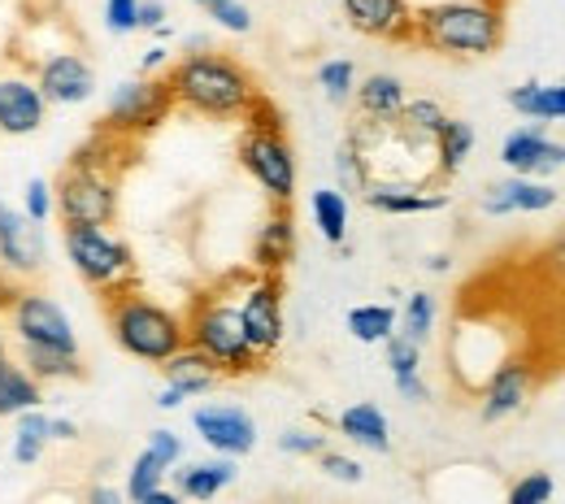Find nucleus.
<instances>
[{
	"mask_svg": "<svg viewBox=\"0 0 565 504\" xmlns=\"http://www.w3.org/2000/svg\"><path fill=\"white\" fill-rule=\"evenodd\" d=\"M235 474H239V465H235V457H222V452H213L205 461H179V470H174V492L183 496V501H213V496H222L231 483H235Z\"/></svg>",
	"mask_w": 565,
	"mask_h": 504,
	"instance_id": "nucleus-22",
	"label": "nucleus"
},
{
	"mask_svg": "<svg viewBox=\"0 0 565 504\" xmlns=\"http://www.w3.org/2000/svg\"><path fill=\"white\" fill-rule=\"evenodd\" d=\"M396 331V309L392 304H356L349 309V335L356 344H383Z\"/></svg>",
	"mask_w": 565,
	"mask_h": 504,
	"instance_id": "nucleus-33",
	"label": "nucleus"
},
{
	"mask_svg": "<svg viewBox=\"0 0 565 504\" xmlns=\"http://www.w3.org/2000/svg\"><path fill=\"white\" fill-rule=\"evenodd\" d=\"M4 210H9V205H4V201H0V217H4Z\"/></svg>",
	"mask_w": 565,
	"mask_h": 504,
	"instance_id": "nucleus-57",
	"label": "nucleus"
},
{
	"mask_svg": "<svg viewBox=\"0 0 565 504\" xmlns=\"http://www.w3.org/2000/svg\"><path fill=\"white\" fill-rule=\"evenodd\" d=\"M344 18L356 35L387 40V44H414V4L409 0H340Z\"/></svg>",
	"mask_w": 565,
	"mask_h": 504,
	"instance_id": "nucleus-18",
	"label": "nucleus"
},
{
	"mask_svg": "<svg viewBox=\"0 0 565 504\" xmlns=\"http://www.w3.org/2000/svg\"><path fill=\"white\" fill-rule=\"evenodd\" d=\"M166 474H170V465H166V461H157V457L143 448L140 457L131 461V470H127V487H122V496L143 504L157 487H161V483H166Z\"/></svg>",
	"mask_w": 565,
	"mask_h": 504,
	"instance_id": "nucleus-35",
	"label": "nucleus"
},
{
	"mask_svg": "<svg viewBox=\"0 0 565 504\" xmlns=\"http://www.w3.org/2000/svg\"><path fill=\"white\" fill-rule=\"evenodd\" d=\"M22 210L35 222H49L53 217V183L49 179H31L26 192H22Z\"/></svg>",
	"mask_w": 565,
	"mask_h": 504,
	"instance_id": "nucleus-42",
	"label": "nucleus"
},
{
	"mask_svg": "<svg viewBox=\"0 0 565 504\" xmlns=\"http://www.w3.org/2000/svg\"><path fill=\"white\" fill-rule=\"evenodd\" d=\"M22 365H26L40 383H71V378H83L78 353H57V348H40V344H22Z\"/></svg>",
	"mask_w": 565,
	"mask_h": 504,
	"instance_id": "nucleus-30",
	"label": "nucleus"
},
{
	"mask_svg": "<svg viewBox=\"0 0 565 504\" xmlns=\"http://www.w3.org/2000/svg\"><path fill=\"white\" fill-rule=\"evenodd\" d=\"M87 501L92 504H118L122 501V492H114V487H92V492H87Z\"/></svg>",
	"mask_w": 565,
	"mask_h": 504,
	"instance_id": "nucleus-50",
	"label": "nucleus"
},
{
	"mask_svg": "<svg viewBox=\"0 0 565 504\" xmlns=\"http://www.w3.org/2000/svg\"><path fill=\"white\" fill-rule=\"evenodd\" d=\"M414 44L439 57H492L504 44V9L492 0H435L414 9Z\"/></svg>",
	"mask_w": 565,
	"mask_h": 504,
	"instance_id": "nucleus-2",
	"label": "nucleus"
},
{
	"mask_svg": "<svg viewBox=\"0 0 565 504\" xmlns=\"http://www.w3.org/2000/svg\"><path fill=\"white\" fill-rule=\"evenodd\" d=\"M44 270V222L26 210H4L0 217V275L26 283Z\"/></svg>",
	"mask_w": 565,
	"mask_h": 504,
	"instance_id": "nucleus-13",
	"label": "nucleus"
},
{
	"mask_svg": "<svg viewBox=\"0 0 565 504\" xmlns=\"http://www.w3.org/2000/svg\"><path fill=\"white\" fill-rule=\"evenodd\" d=\"M148 452L174 470V465L183 461V439H179L174 431H166V427H157V431L148 435Z\"/></svg>",
	"mask_w": 565,
	"mask_h": 504,
	"instance_id": "nucleus-44",
	"label": "nucleus"
},
{
	"mask_svg": "<svg viewBox=\"0 0 565 504\" xmlns=\"http://www.w3.org/2000/svg\"><path fill=\"white\" fill-rule=\"evenodd\" d=\"M35 83H40L44 100L57 105V109L87 105V100L96 96V71H92V62H87L83 53H74V49L44 57V62L35 66Z\"/></svg>",
	"mask_w": 565,
	"mask_h": 504,
	"instance_id": "nucleus-15",
	"label": "nucleus"
},
{
	"mask_svg": "<svg viewBox=\"0 0 565 504\" xmlns=\"http://www.w3.org/2000/svg\"><path fill=\"white\" fill-rule=\"evenodd\" d=\"M318 470L331 479V483H344V487H356L361 479H365V465L356 461V457H349V452H335V448H322L318 457Z\"/></svg>",
	"mask_w": 565,
	"mask_h": 504,
	"instance_id": "nucleus-39",
	"label": "nucleus"
},
{
	"mask_svg": "<svg viewBox=\"0 0 565 504\" xmlns=\"http://www.w3.org/2000/svg\"><path fill=\"white\" fill-rule=\"evenodd\" d=\"M383 353H387L392 378H401V374H418V369H423V344H414V340L401 335V331H392V335L383 340Z\"/></svg>",
	"mask_w": 565,
	"mask_h": 504,
	"instance_id": "nucleus-37",
	"label": "nucleus"
},
{
	"mask_svg": "<svg viewBox=\"0 0 565 504\" xmlns=\"http://www.w3.org/2000/svg\"><path fill=\"white\" fill-rule=\"evenodd\" d=\"M426 270H430V275H448V270H452V257H448V253H435V257H426Z\"/></svg>",
	"mask_w": 565,
	"mask_h": 504,
	"instance_id": "nucleus-52",
	"label": "nucleus"
},
{
	"mask_svg": "<svg viewBox=\"0 0 565 504\" xmlns=\"http://www.w3.org/2000/svg\"><path fill=\"white\" fill-rule=\"evenodd\" d=\"M136 13H140V0H105V26L114 35H131L136 31Z\"/></svg>",
	"mask_w": 565,
	"mask_h": 504,
	"instance_id": "nucleus-43",
	"label": "nucleus"
},
{
	"mask_svg": "<svg viewBox=\"0 0 565 504\" xmlns=\"http://www.w3.org/2000/svg\"><path fill=\"white\" fill-rule=\"evenodd\" d=\"M531 392H535V365L526 357H504L479 383V418L492 427V422H504V418L522 414Z\"/></svg>",
	"mask_w": 565,
	"mask_h": 504,
	"instance_id": "nucleus-12",
	"label": "nucleus"
},
{
	"mask_svg": "<svg viewBox=\"0 0 565 504\" xmlns=\"http://www.w3.org/2000/svg\"><path fill=\"white\" fill-rule=\"evenodd\" d=\"M9 331L18 335V344L78 353V335H74L71 313L49 291H13V300H9Z\"/></svg>",
	"mask_w": 565,
	"mask_h": 504,
	"instance_id": "nucleus-10",
	"label": "nucleus"
},
{
	"mask_svg": "<svg viewBox=\"0 0 565 504\" xmlns=\"http://www.w3.org/2000/svg\"><path fill=\"white\" fill-rule=\"evenodd\" d=\"M318 87H322V96H327L331 105H349L356 92V66L349 57L322 62V66H318Z\"/></svg>",
	"mask_w": 565,
	"mask_h": 504,
	"instance_id": "nucleus-36",
	"label": "nucleus"
},
{
	"mask_svg": "<svg viewBox=\"0 0 565 504\" xmlns=\"http://www.w3.org/2000/svg\"><path fill=\"white\" fill-rule=\"evenodd\" d=\"M392 383H396L401 400H409V405H426V400H430V387H426L423 369H418V374H401V378H392Z\"/></svg>",
	"mask_w": 565,
	"mask_h": 504,
	"instance_id": "nucleus-45",
	"label": "nucleus"
},
{
	"mask_svg": "<svg viewBox=\"0 0 565 504\" xmlns=\"http://www.w3.org/2000/svg\"><path fill=\"white\" fill-rule=\"evenodd\" d=\"M444 122H448V109L439 100H430V96H409L405 109H401V118H396V127L405 136L423 140V144H435V136L444 131Z\"/></svg>",
	"mask_w": 565,
	"mask_h": 504,
	"instance_id": "nucleus-31",
	"label": "nucleus"
},
{
	"mask_svg": "<svg viewBox=\"0 0 565 504\" xmlns=\"http://www.w3.org/2000/svg\"><path fill=\"white\" fill-rule=\"evenodd\" d=\"M166 66H170V49H161V44H152L140 62L143 74H157V71H166Z\"/></svg>",
	"mask_w": 565,
	"mask_h": 504,
	"instance_id": "nucleus-47",
	"label": "nucleus"
},
{
	"mask_svg": "<svg viewBox=\"0 0 565 504\" xmlns=\"http://www.w3.org/2000/svg\"><path fill=\"white\" fill-rule=\"evenodd\" d=\"M161 374H166V383H174L188 400H196V396H210L213 387L222 383V369L213 365L201 348H192V344H183L174 357L161 361Z\"/></svg>",
	"mask_w": 565,
	"mask_h": 504,
	"instance_id": "nucleus-23",
	"label": "nucleus"
},
{
	"mask_svg": "<svg viewBox=\"0 0 565 504\" xmlns=\"http://www.w3.org/2000/svg\"><path fill=\"white\" fill-rule=\"evenodd\" d=\"M62 248H66V261L74 266V275L100 300H114V296L131 291L140 279L136 248L122 235H114L109 226H92V222L62 226Z\"/></svg>",
	"mask_w": 565,
	"mask_h": 504,
	"instance_id": "nucleus-6",
	"label": "nucleus"
},
{
	"mask_svg": "<svg viewBox=\"0 0 565 504\" xmlns=\"http://www.w3.org/2000/svg\"><path fill=\"white\" fill-rule=\"evenodd\" d=\"M53 214L62 226H74V222L109 226L118 217V165L71 157V165L53 183Z\"/></svg>",
	"mask_w": 565,
	"mask_h": 504,
	"instance_id": "nucleus-7",
	"label": "nucleus"
},
{
	"mask_svg": "<svg viewBox=\"0 0 565 504\" xmlns=\"http://www.w3.org/2000/svg\"><path fill=\"white\" fill-rule=\"evenodd\" d=\"M296 257V217L287 205H275L262 217L257 235H253V270L262 275H282Z\"/></svg>",
	"mask_w": 565,
	"mask_h": 504,
	"instance_id": "nucleus-20",
	"label": "nucleus"
},
{
	"mask_svg": "<svg viewBox=\"0 0 565 504\" xmlns=\"http://www.w3.org/2000/svg\"><path fill=\"white\" fill-rule=\"evenodd\" d=\"M239 318H244V335H248L253 353L262 361L275 357L282 335H287L279 275H262V270L239 275Z\"/></svg>",
	"mask_w": 565,
	"mask_h": 504,
	"instance_id": "nucleus-9",
	"label": "nucleus"
},
{
	"mask_svg": "<svg viewBox=\"0 0 565 504\" xmlns=\"http://www.w3.org/2000/svg\"><path fill=\"white\" fill-rule=\"evenodd\" d=\"M500 161L509 174H531V179H553L565 170V144L544 136V127H518L504 136Z\"/></svg>",
	"mask_w": 565,
	"mask_h": 504,
	"instance_id": "nucleus-16",
	"label": "nucleus"
},
{
	"mask_svg": "<svg viewBox=\"0 0 565 504\" xmlns=\"http://www.w3.org/2000/svg\"><path fill=\"white\" fill-rule=\"evenodd\" d=\"M309 214H313V226L327 244L344 248V239H349V196L340 187H318L309 196Z\"/></svg>",
	"mask_w": 565,
	"mask_h": 504,
	"instance_id": "nucleus-28",
	"label": "nucleus"
},
{
	"mask_svg": "<svg viewBox=\"0 0 565 504\" xmlns=\"http://www.w3.org/2000/svg\"><path fill=\"white\" fill-rule=\"evenodd\" d=\"M105 318H109V331H114L118 348L127 357L148 361V365H161V361L174 357L188 344L183 313L166 309L161 300H152V296H143L136 288L105 300Z\"/></svg>",
	"mask_w": 565,
	"mask_h": 504,
	"instance_id": "nucleus-4",
	"label": "nucleus"
},
{
	"mask_svg": "<svg viewBox=\"0 0 565 504\" xmlns=\"http://www.w3.org/2000/svg\"><path fill=\"white\" fill-rule=\"evenodd\" d=\"M210 18L222 31H231V35H248V31H253V9H248L244 0H222V4H213Z\"/></svg>",
	"mask_w": 565,
	"mask_h": 504,
	"instance_id": "nucleus-41",
	"label": "nucleus"
},
{
	"mask_svg": "<svg viewBox=\"0 0 565 504\" xmlns=\"http://www.w3.org/2000/svg\"><path fill=\"white\" fill-rule=\"evenodd\" d=\"M183 400H188V396H183V392H179L174 383H166V387L157 392V409H179Z\"/></svg>",
	"mask_w": 565,
	"mask_h": 504,
	"instance_id": "nucleus-49",
	"label": "nucleus"
},
{
	"mask_svg": "<svg viewBox=\"0 0 565 504\" xmlns=\"http://www.w3.org/2000/svg\"><path fill=\"white\" fill-rule=\"evenodd\" d=\"M174 109V96H170V83L166 78H152V74H140V78H127L114 87L109 105H105V118L100 127L122 136V140H140L148 131H157Z\"/></svg>",
	"mask_w": 565,
	"mask_h": 504,
	"instance_id": "nucleus-8",
	"label": "nucleus"
},
{
	"mask_svg": "<svg viewBox=\"0 0 565 504\" xmlns=\"http://www.w3.org/2000/svg\"><path fill=\"white\" fill-rule=\"evenodd\" d=\"M548 266H553V270H557V275L565 279V235L557 239V244H553V248H548Z\"/></svg>",
	"mask_w": 565,
	"mask_h": 504,
	"instance_id": "nucleus-51",
	"label": "nucleus"
},
{
	"mask_svg": "<svg viewBox=\"0 0 565 504\" xmlns=\"http://www.w3.org/2000/svg\"><path fill=\"white\" fill-rule=\"evenodd\" d=\"M509 109L531 122H565V83H522L509 92Z\"/></svg>",
	"mask_w": 565,
	"mask_h": 504,
	"instance_id": "nucleus-25",
	"label": "nucleus"
},
{
	"mask_svg": "<svg viewBox=\"0 0 565 504\" xmlns=\"http://www.w3.org/2000/svg\"><path fill=\"white\" fill-rule=\"evenodd\" d=\"M166 18H170V13H166V4H161V0H140L136 31H152V35H157V31L166 26Z\"/></svg>",
	"mask_w": 565,
	"mask_h": 504,
	"instance_id": "nucleus-46",
	"label": "nucleus"
},
{
	"mask_svg": "<svg viewBox=\"0 0 565 504\" xmlns=\"http://www.w3.org/2000/svg\"><path fill=\"white\" fill-rule=\"evenodd\" d=\"M192 431L201 435V443L210 452L222 457H248L257 448V418L244 409V405H226V400H213L192 409Z\"/></svg>",
	"mask_w": 565,
	"mask_h": 504,
	"instance_id": "nucleus-11",
	"label": "nucleus"
},
{
	"mask_svg": "<svg viewBox=\"0 0 565 504\" xmlns=\"http://www.w3.org/2000/svg\"><path fill=\"white\" fill-rule=\"evenodd\" d=\"M49 118V100L35 74L22 66H0V136H35Z\"/></svg>",
	"mask_w": 565,
	"mask_h": 504,
	"instance_id": "nucleus-14",
	"label": "nucleus"
},
{
	"mask_svg": "<svg viewBox=\"0 0 565 504\" xmlns=\"http://www.w3.org/2000/svg\"><path fill=\"white\" fill-rule=\"evenodd\" d=\"M322 448H331V435L318 427H287L279 431V452L287 457H318Z\"/></svg>",
	"mask_w": 565,
	"mask_h": 504,
	"instance_id": "nucleus-40",
	"label": "nucleus"
},
{
	"mask_svg": "<svg viewBox=\"0 0 565 504\" xmlns=\"http://www.w3.org/2000/svg\"><path fill=\"white\" fill-rule=\"evenodd\" d=\"M13 422H18V431H13V461L18 465H35L44 457V448L53 443V427H49L53 418L44 409H26Z\"/></svg>",
	"mask_w": 565,
	"mask_h": 504,
	"instance_id": "nucleus-29",
	"label": "nucleus"
},
{
	"mask_svg": "<svg viewBox=\"0 0 565 504\" xmlns=\"http://www.w3.org/2000/svg\"><path fill=\"white\" fill-rule=\"evenodd\" d=\"M553 205H557V187L548 179H531V174H504L500 183H488L479 196V210L488 217L544 214Z\"/></svg>",
	"mask_w": 565,
	"mask_h": 504,
	"instance_id": "nucleus-17",
	"label": "nucleus"
},
{
	"mask_svg": "<svg viewBox=\"0 0 565 504\" xmlns=\"http://www.w3.org/2000/svg\"><path fill=\"white\" fill-rule=\"evenodd\" d=\"M492 4H500V9H504V4H509V0H492Z\"/></svg>",
	"mask_w": 565,
	"mask_h": 504,
	"instance_id": "nucleus-56",
	"label": "nucleus"
},
{
	"mask_svg": "<svg viewBox=\"0 0 565 504\" xmlns=\"http://www.w3.org/2000/svg\"><path fill=\"white\" fill-rule=\"evenodd\" d=\"M370 179H374V170H370L365 148L356 144L353 136H344V144L335 148V183H340V192H344V196H349V192H365Z\"/></svg>",
	"mask_w": 565,
	"mask_h": 504,
	"instance_id": "nucleus-34",
	"label": "nucleus"
},
{
	"mask_svg": "<svg viewBox=\"0 0 565 504\" xmlns=\"http://www.w3.org/2000/svg\"><path fill=\"white\" fill-rule=\"evenodd\" d=\"M40 405H44V383L26 365L9 361L0 369V418H18V414L40 409Z\"/></svg>",
	"mask_w": 565,
	"mask_h": 504,
	"instance_id": "nucleus-27",
	"label": "nucleus"
},
{
	"mask_svg": "<svg viewBox=\"0 0 565 504\" xmlns=\"http://www.w3.org/2000/svg\"><path fill=\"white\" fill-rule=\"evenodd\" d=\"M244 174L262 187V196L270 205H291L296 196V179H300V165H296V148L282 131V114L257 96L244 114V136H239V148H235Z\"/></svg>",
	"mask_w": 565,
	"mask_h": 504,
	"instance_id": "nucleus-3",
	"label": "nucleus"
},
{
	"mask_svg": "<svg viewBox=\"0 0 565 504\" xmlns=\"http://www.w3.org/2000/svg\"><path fill=\"white\" fill-rule=\"evenodd\" d=\"M353 100H356V114H361L365 122L392 127V122L401 118L409 92H405V78H401V74L374 71V74H365V78H356Z\"/></svg>",
	"mask_w": 565,
	"mask_h": 504,
	"instance_id": "nucleus-21",
	"label": "nucleus"
},
{
	"mask_svg": "<svg viewBox=\"0 0 565 504\" xmlns=\"http://www.w3.org/2000/svg\"><path fill=\"white\" fill-rule=\"evenodd\" d=\"M188 322V344L201 348L205 357L222 369V378H248L257 374L266 361L253 353L248 335H244V318H239V296H231L226 288L196 296Z\"/></svg>",
	"mask_w": 565,
	"mask_h": 504,
	"instance_id": "nucleus-5",
	"label": "nucleus"
},
{
	"mask_svg": "<svg viewBox=\"0 0 565 504\" xmlns=\"http://www.w3.org/2000/svg\"><path fill=\"white\" fill-rule=\"evenodd\" d=\"M435 322H439V300H435L430 291H414V296L401 304V313H396V331L409 335L414 344H426V340L435 335Z\"/></svg>",
	"mask_w": 565,
	"mask_h": 504,
	"instance_id": "nucleus-32",
	"label": "nucleus"
},
{
	"mask_svg": "<svg viewBox=\"0 0 565 504\" xmlns=\"http://www.w3.org/2000/svg\"><path fill=\"white\" fill-rule=\"evenodd\" d=\"M170 96L179 109L196 114V118H213V122H235L248 114V105L262 96L257 92V78L248 74L244 62L226 57V53H213V49H196L188 57H179L170 71Z\"/></svg>",
	"mask_w": 565,
	"mask_h": 504,
	"instance_id": "nucleus-1",
	"label": "nucleus"
},
{
	"mask_svg": "<svg viewBox=\"0 0 565 504\" xmlns=\"http://www.w3.org/2000/svg\"><path fill=\"white\" fill-rule=\"evenodd\" d=\"M179 501H183V496H179L174 487H166V483H161V487H157V492H152L143 504H179Z\"/></svg>",
	"mask_w": 565,
	"mask_h": 504,
	"instance_id": "nucleus-53",
	"label": "nucleus"
},
{
	"mask_svg": "<svg viewBox=\"0 0 565 504\" xmlns=\"http://www.w3.org/2000/svg\"><path fill=\"white\" fill-rule=\"evenodd\" d=\"M335 431L344 435L353 448H365V452H392V422L379 405L361 400V405H349L340 418H335Z\"/></svg>",
	"mask_w": 565,
	"mask_h": 504,
	"instance_id": "nucleus-24",
	"label": "nucleus"
},
{
	"mask_svg": "<svg viewBox=\"0 0 565 504\" xmlns=\"http://www.w3.org/2000/svg\"><path fill=\"white\" fill-rule=\"evenodd\" d=\"M49 427H53V443H74L78 439V422L74 418H53Z\"/></svg>",
	"mask_w": 565,
	"mask_h": 504,
	"instance_id": "nucleus-48",
	"label": "nucleus"
},
{
	"mask_svg": "<svg viewBox=\"0 0 565 504\" xmlns=\"http://www.w3.org/2000/svg\"><path fill=\"white\" fill-rule=\"evenodd\" d=\"M361 201L374 214H387V217L439 214V210H448V192H430L426 183H401V179H370V187L361 192Z\"/></svg>",
	"mask_w": 565,
	"mask_h": 504,
	"instance_id": "nucleus-19",
	"label": "nucleus"
},
{
	"mask_svg": "<svg viewBox=\"0 0 565 504\" xmlns=\"http://www.w3.org/2000/svg\"><path fill=\"white\" fill-rule=\"evenodd\" d=\"M475 144H479L475 127H470L466 118H448L444 131L435 136V179H452V174H461L466 161H470V152H475Z\"/></svg>",
	"mask_w": 565,
	"mask_h": 504,
	"instance_id": "nucleus-26",
	"label": "nucleus"
},
{
	"mask_svg": "<svg viewBox=\"0 0 565 504\" xmlns=\"http://www.w3.org/2000/svg\"><path fill=\"white\" fill-rule=\"evenodd\" d=\"M557 496V483L548 470H526L513 487H509V504H548Z\"/></svg>",
	"mask_w": 565,
	"mask_h": 504,
	"instance_id": "nucleus-38",
	"label": "nucleus"
},
{
	"mask_svg": "<svg viewBox=\"0 0 565 504\" xmlns=\"http://www.w3.org/2000/svg\"><path fill=\"white\" fill-rule=\"evenodd\" d=\"M9 335H4V326H0V369H4V365H9Z\"/></svg>",
	"mask_w": 565,
	"mask_h": 504,
	"instance_id": "nucleus-54",
	"label": "nucleus"
},
{
	"mask_svg": "<svg viewBox=\"0 0 565 504\" xmlns=\"http://www.w3.org/2000/svg\"><path fill=\"white\" fill-rule=\"evenodd\" d=\"M192 4H196V9H205V13H210L213 4H222V0H192Z\"/></svg>",
	"mask_w": 565,
	"mask_h": 504,
	"instance_id": "nucleus-55",
	"label": "nucleus"
}]
</instances>
